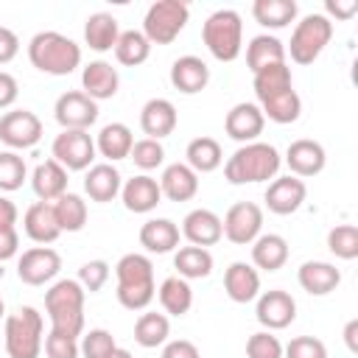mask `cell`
<instances>
[{
    "mask_svg": "<svg viewBox=\"0 0 358 358\" xmlns=\"http://www.w3.org/2000/svg\"><path fill=\"white\" fill-rule=\"evenodd\" d=\"M255 316L266 330H285L296 319V299L282 288L263 291L257 294Z\"/></svg>",
    "mask_w": 358,
    "mask_h": 358,
    "instance_id": "5bb4252c",
    "label": "cell"
},
{
    "mask_svg": "<svg viewBox=\"0 0 358 358\" xmlns=\"http://www.w3.org/2000/svg\"><path fill=\"white\" fill-rule=\"evenodd\" d=\"M115 336L103 327H95L90 333H84V338L78 341V350H81V358H106L112 350H115Z\"/></svg>",
    "mask_w": 358,
    "mask_h": 358,
    "instance_id": "bcb514c9",
    "label": "cell"
},
{
    "mask_svg": "<svg viewBox=\"0 0 358 358\" xmlns=\"http://www.w3.org/2000/svg\"><path fill=\"white\" fill-rule=\"evenodd\" d=\"M76 280L81 282L84 291L95 294V291H101V288L106 285V280H109V263H106V260H87V263L78 268V277H76Z\"/></svg>",
    "mask_w": 358,
    "mask_h": 358,
    "instance_id": "f907efd6",
    "label": "cell"
},
{
    "mask_svg": "<svg viewBox=\"0 0 358 358\" xmlns=\"http://www.w3.org/2000/svg\"><path fill=\"white\" fill-rule=\"evenodd\" d=\"M201 39L213 59L218 62H235L243 50V22L235 8H218L213 11L201 25Z\"/></svg>",
    "mask_w": 358,
    "mask_h": 358,
    "instance_id": "8992f818",
    "label": "cell"
},
{
    "mask_svg": "<svg viewBox=\"0 0 358 358\" xmlns=\"http://www.w3.org/2000/svg\"><path fill=\"white\" fill-rule=\"evenodd\" d=\"M3 341L8 358H39L45 341V319L36 308L22 305L14 313H6Z\"/></svg>",
    "mask_w": 358,
    "mask_h": 358,
    "instance_id": "5b68a950",
    "label": "cell"
},
{
    "mask_svg": "<svg viewBox=\"0 0 358 358\" xmlns=\"http://www.w3.org/2000/svg\"><path fill=\"white\" fill-rule=\"evenodd\" d=\"M176 123H179V115L168 98H151L140 109V129L151 140H162V137L173 134Z\"/></svg>",
    "mask_w": 358,
    "mask_h": 358,
    "instance_id": "d6986e66",
    "label": "cell"
},
{
    "mask_svg": "<svg viewBox=\"0 0 358 358\" xmlns=\"http://www.w3.org/2000/svg\"><path fill=\"white\" fill-rule=\"evenodd\" d=\"M257 106H260V112H263V117H266V120H274V123L285 126V123L299 120L302 98H299V95H296V90L291 87V90H285V92H277V95H271V98L260 101Z\"/></svg>",
    "mask_w": 358,
    "mask_h": 358,
    "instance_id": "ab89813d",
    "label": "cell"
},
{
    "mask_svg": "<svg viewBox=\"0 0 358 358\" xmlns=\"http://www.w3.org/2000/svg\"><path fill=\"white\" fill-rule=\"evenodd\" d=\"M179 227L171 218H148L140 227V246L151 255H168L179 249Z\"/></svg>",
    "mask_w": 358,
    "mask_h": 358,
    "instance_id": "f546056e",
    "label": "cell"
},
{
    "mask_svg": "<svg viewBox=\"0 0 358 358\" xmlns=\"http://www.w3.org/2000/svg\"><path fill=\"white\" fill-rule=\"evenodd\" d=\"M288 241L277 232H260L252 241V266L260 271H280L288 263Z\"/></svg>",
    "mask_w": 358,
    "mask_h": 358,
    "instance_id": "4316f807",
    "label": "cell"
},
{
    "mask_svg": "<svg viewBox=\"0 0 358 358\" xmlns=\"http://www.w3.org/2000/svg\"><path fill=\"white\" fill-rule=\"evenodd\" d=\"M53 213H56V221H59V229L62 232H78L84 229L87 224V201L78 196V193H64L53 201Z\"/></svg>",
    "mask_w": 358,
    "mask_h": 358,
    "instance_id": "60d3db41",
    "label": "cell"
},
{
    "mask_svg": "<svg viewBox=\"0 0 358 358\" xmlns=\"http://www.w3.org/2000/svg\"><path fill=\"white\" fill-rule=\"evenodd\" d=\"M131 145H134V134L126 123H106L98 137H95V151L106 159V162H117V159H126L131 154Z\"/></svg>",
    "mask_w": 358,
    "mask_h": 358,
    "instance_id": "4dcf8cb0",
    "label": "cell"
},
{
    "mask_svg": "<svg viewBox=\"0 0 358 358\" xmlns=\"http://www.w3.org/2000/svg\"><path fill=\"white\" fill-rule=\"evenodd\" d=\"M106 358H134V355H131L129 350H123V347H115V350H112Z\"/></svg>",
    "mask_w": 358,
    "mask_h": 358,
    "instance_id": "91938a15",
    "label": "cell"
},
{
    "mask_svg": "<svg viewBox=\"0 0 358 358\" xmlns=\"http://www.w3.org/2000/svg\"><path fill=\"white\" fill-rule=\"evenodd\" d=\"M285 358H327V347L316 336H296L282 347Z\"/></svg>",
    "mask_w": 358,
    "mask_h": 358,
    "instance_id": "681fc988",
    "label": "cell"
},
{
    "mask_svg": "<svg viewBox=\"0 0 358 358\" xmlns=\"http://www.w3.org/2000/svg\"><path fill=\"white\" fill-rule=\"evenodd\" d=\"M28 59L39 73L70 76L81 64V48L59 31H39L28 42Z\"/></svg>",
    "mask_w": 358,
    "mask_h": 358,
    "instance_id": "277c9868",
    "label": "cell"
},
{
    "mask_svg": "<svg viewBox=\"0 0 358 358\" xmlns=\"http://www.w3.org/2000/svg\"><path fill=\"white\" fill-rule=\"evenodd\" d=\"M324 8H327V20L330 17H336V20H350L355 11H358V0H327L324 3Z\"/></svg>",
    "mask_w": 358,
    "mask_h": 358,
    "instance_id": "9f6ffc18",
    "label": "cell"
},
{
    "mask_svg": "<svg viewBox=\"0 0 358 358\" xmlns=\"http://www.w3.org/2000/svg\"><path fill=\"white\" fill-rule=\"evenodd\" d=\"M20 252V235L17 227H0V263L11 260Z\"/></svg>",
    "mask_w": 358,
    "mask_h": 358,
    "instance_id": "db71d44e",
    "label": "cell"
},
{
    "mask_svg": "<svg viewBox=\"0 0 358 358\" xmlns=\"http://www.w3.org/2000/svg\"><path fill=\"white\" fill-rule=\"evenodd\" d=\"M17 95H20V84H17V78H14L11 73L0 70V109H8V106L17 101Z\"/></svg>",
    "mask_w": 358,
    "mask_h": 358,
    "instance_id": "11a10c76",
    "label": "cell"
},
{
    "mask_svg": "<svg viewBox=\"0 0 358 358\" xmlns=\"http://www.w3.org/2000/svg\"><path fill=\"white\" fill-rule=\"evenodd\" d=\"M22 229H25V235H28L34 243H39V246L53 243V241L62 235L59 221H56V213H53V204H48V201H34V204L25 210V215H22Z\"/></svg>",
    "mask_w": 358,
    "mask_h": 358,
    "instance_id": "484cf974",
    "label": "cell"
},
{
    "mask_svg": "<svg viewBox=\"0 0 358 358\" xmlns=\"http://www.w3.org/2000/svg\"><path fill=\"white\" fill-rule=\"evenodd\" d=\"M171 84H173V90L185 92V95L201 92L210 84V67H207V62L199 59V56H193V53L179 56L171 64Z\"/></svg>",
    "mask_w": 358,
    "mask_h": 358,
    "instance_id": "603a6c76",
    "label": "cell"
},
{
    "mask_svg": "<svg viewBox=\"0 0 358 358\" xmlns=\"http://www.w3.org/2000/svg\"><path fill=\"white\" fill-rule=\"evenodd\" d=\"M117 87H120V73H117V67H112L103 59H95L81 70V92L90 95L95 103L115 98Z\"/></svg>",
    "mask_w": 358,
    "mask_h": 358,
    "instance_id": "ac0fdd59",
    "label": "cell"
},
{
    "mask_svg": "<svg viewBox=\"0 0 358 358\" xmlns=\"http://www.w3.org/2000/svg\"><path fill=\"white\" fill-rule=\"evenodd\" d=\"M296 280L302 285V291H308L310 296H327L330 291H336L341 285V271L333 263L324 260H308L299 266Z\"/></svg>",
    "mask_w": 358,
    "mask_h": 358,
    "instance_id": "83f0119b",
    "label": "cell"
},
{
    "mask_svg": "<svg viewBox=\"0 0 358 358\" xmlns=\"http://www.w3.org/2000/svg\"><path fill=\"white\" fill-rule=\"evenodd\" d=\"M6 322V302H3V296H0V324Z\"/></svg>",
    "mask_w": 358,
    "mask_h": 358,
    "instance_id": "94428289",
    "label": "cell"
},
{
    "mask_svg": "<svg viewBox=\"0 0 358 358\" xmlns=\"http://www.w3.org/2000/svg\"><path fill=\"white\" fill-rule=\"evenodd\" d=\"M246 358H282V341L271 330H257L246 338Z\"/></svg>",
    "mask_w": 358,
    "mask_h": 358,
    "instance_id": "7dc6e473",
    "label": "cell"
},
{
    "mask_svg": "<svg viewBox=\"0 0 358 358\" xmlns=\"http://www.w3.org/2000/svg\"><path fill=\"white\" fill-rule=\"evenodd\" d=\"M280 62H285V45L277 36L257 34V36L249 39V45H246V67L252 73H257V70H263L268 64H280Z\"/></svg>",
    "mask_w": 358,
    "mask_h": 358,
    "instance_id": "e575fe53",
    "label": "cell"
},
{
    "mask_svg": "<svg viewBox=\"0 0 358 358\" xmlns=\"http://www.w3.org/2000/svg\"><path fill=\"white\" fill-rule=\"evenodd\" d=\"M62 268V255L50 246H31L17 260V277L25 285H45Z\"/></svg>",
    "mask_w": 358,
    "mask_h": 358,
    "instance_id": "4fadbf2b",
    "label": "cell"
},
{
    "mask_svg": "<svg viewBox=\"0 0 358 358\" xmlns=\"http://www.w3.org/2000/svg\"><path fill=\"white\" fill-rule=\"evenodd\" d=\"M120 199H123V207L129 213H151L162 201V190H159V182L154 176L137 173V176L123 182Z\"/></svg>",
    "mask_w": 358,
    "mask_h": 358,
    "instance_id": "ffe728a7",
    "label": "cell"
},
{
    "mask_svg": "<svg viewBox=\"0 0 358 358\" xmlns=\"http://www.w3.org/2000/svg\"><path fill=\"white\" fill-rule=\"evenodd\" d=\"M305 196H308V187L299 176H274L263 193V201L268 207V213L274 215H291L296 213L302 204H305Z\"/></svg>",
    "mask_w": 358,
    "mask_h": 358,
    "instance_id": "9a60e30c",
    "label": "cell"
},
{
    "mask_svg": "<svg viewBox=\"0 0 358 358\" xmlns=\"http://www.w3.org/2000/svg\"><path fill=\"white\" fill-rule=\"evenodd\" d=\"M282 165L280 151L271 143L255 140L241 145L227 162H224V176L229 185H255V182H268L277 176Z\"/></svg>",
    "mask_w": 358,
    "mask_h": 358,
    "instance_id": "7a4b0ae2",
    "label": "cell"
},
{
    "mask_svg": "<svg viewBox=\"0 0 358 358\" xmlns=\"http://www.w3.org/2000/svg\"><path fill=\"white\" fill-rule=\"evenodd\" d=\"M39 140H42V120L31 109H11L0 115V143H6L8 151L34 148Z\"/></svg>",
    "mask_w": 358,
    "mask_h": 358,
    "instance_id": "8fae6325",
    "label": "cell"
},
{
    "mask_svg": "<svg viewBox=\"0 0 358 358\" xmlns=\"http://www.w3.org/2000/svg\"><path fill=\"white\" fill-rule=\"evenodd\" d=\"M159 358H201L199 347L187 338H173V341H165L162 347V355Z\"/></svg>",
    "mask_w": 358,
    "mask_h": 358,
    "instance_id": "816d5d0a",
    "label": "cell"
},
{
    "mask_svg": "<svg viewBox=\"0 0 358 358\" xmlns=\"http://www.w3.org/2000/svg\"><path fill=\"white\" fill-rule=\"evenodd\" d=\"M84 299L87 291L78 280H56L45 291V310L50 319V330L78 338L84 333Z\"/></svg>",
    "mask_w": 358,
    "mask_h": 358,
    "instance_id": "3957f363",
    "label": "cell"
},
{
    "mask_svg": "<svg viewBox=\"0 0 358 358\" xmlns=\"http://www.w3.org/2000/svg\"><path fill=\"white\" fill-rule=\"evenodd\" d=\"M224 162V151L221 143L215 137H193L185 148V165H190L196 173H210L215 168H221Z\"/></svg>",
    "mask_w": 358,
    "mask_h": 358,
    "instance_id": "d6a6232c",
    "label": "cell"
},
{
    "mask_svg": "<svg viewBox=\"0 0 358 358\" xmlns=\"http://www.w3.org/2000/svg\"><path fill=\"white\" fill-rule=\"evenodd\" d=\"M190 8L182 0H157L143 17V36L151 45H171L187 25Z\"/></svg>",
    "mask_w": 358,
    "mask_h": 358,
    "instance_id": "ba28073f",
    "label": "cell"
},
{
    "mask_svg": "<svg viewBox=\"0 0 358 358\" xmlns=\"http://www.w3.org/2000/svg\"><path fill=\"white\" fill-rule=\"evenodd\" d=\"M17 207L14 201H8L6 196H0V227H14L17 224Z\"/></svg>",
    "mask_w": 358,
    "mask_h": 358,
    "instance_id": "6f0895ef",
    "label": "cell"
},
{
    "mask_svg": "<svg viewBox=\"0 0 358 358\" xmlns=\"http://www.w3.org/2000/svg\"><path fill=\"white\" fill-rule=\"evenodd\" d=\"M120 36V25L109 11H95L87 17L84 22V42L90 45V50L95 53H106L115 50V42Z\"/></svg>",
    "mask_w": 358,
    "mask_h": 358,
    "instance_id": "1f68e13d",
    "label": "cell"
},
{
    "mask_svg": "<svg viewBox=\"0 0 358 358\" xmlns=\"http://www.w3.org/2000/svg\"><path fill=\"white\" fill-rule=\"evenodd\" d=\"M224 238L235 246H252V241L263 232V207L255 201H238L221 218Z\"/></svg>",
    "mask_w": 358,
    "mask_h": 358,
    "instance_id": "30bf717a",
    "label": "cell"
},
{
    "mask_svg": "<svg viewBox=\"0 0 358 358\" xmlns=\"http://www.w3.org/2000/svg\"><path fill=\"white\" fill-rule=\"evenodd\" d=\"M327 249L338 260H355L358 257V227L355 224H336L327 232Z\"/></svg>",
    "mask_w": 358,
    "mask_h": 358,
    "instance_id": "ee69618b",
    "label": "cell"
},
{
    "mask_svg": "<svg viewBox=\"0 0 358 358\" xmlns=\"http://www.w3.org/2000/svg\"><path fill=\"white\" fill-rule=\"evenodd\" d=\"M42 350H45L48 358H81L78 338L64 336V333H56V330H48V336L42 341Z\"/></svg>",
    "mask_w": 358,
    "mask_h": 358,
    "instance_id": "c3c4849f",
    "label": "cell"
},
{
    "mask_svg": "<svg viewBox=\"0 0 358 358\" xmlns=\"http://www.w3.org/2000/svg\"><path fill=\"white\" fill-rule=\"evenodd\" d=\"M252 76H255V78H252V87H255L257 103L266 101V98H271V95H277V92H285V90L294 87L291 67H288L285 62L268 64V67H263V70H257V73H252Z\"/></svg>",
    "mask_w": 358,
    "mask_h": 358,
    "instance_id": "74e56055",
    "label": "cell"
},
{
    "mask_svg": "<svg viewBox=\"0 0 358 358\" xmlns=\"http://www.w3.org/2000/svg\"><path fill=\"white\" fill-rule=\"evenodd\" d=\"M263 126H266V117H263L260 106H257V103H249V101L235 103V106L227 112V117H224L227 134H229L232 140L243 143V145H246V143H255V140L263 134Z\"/></svg>",
    "mask_w": 358,
    "mask_h": 358,
    "instance_id": "e0dca14e",
    "label": "cell"
},
{
    "mask_svg": "<svg viewBox=\"0 0 358 358\" xmlns=\"http://www.w3.org/2000/svg\"><path fill=\"white\" fill-rule=\"evenodd\" d=\"M53 117L62 129H78V131H90V126L98 120V103L84 95L81 90H67L56 98L53 106Z\"/></svg>",
    "mask_w": 358,
    "mask_h": 358,
    "instance_id": "7c38bea8",
    "label": "cell"
},
{
    "mask_svg": "<svg viewBox=\"0 0 358 358\" xmlns=\"http://www.w3.org/2000/svg\"><path fill=\"white\" fill-rule=\"evenodd\" d=\"M50 154L64 171H87L90 165H95L98 151H95V140L90 131L62 129V134H56L50 145Z\"/></svg>",
    "mask_w": 358,
    "mask_h": 358,
    "instance_id": "9c48e42d",
    "label": "cell"
},
{
    "mask_svg": "<svg viewBox=\"0 0 358 358\" xmlns=\"http://www.w3.org/2000/svg\"><path fill=\"white\" fill-rule=\"evenodd\" d=\"M173 268H176V277H182V280L210 277V271H213V255L204 246H193V243L190 246H182L173 255Z\"/></svg>",
    "mask_w": 358,
    "mask_h": 358,
    "instance_id": "d590c367",
    "label": "cell"
},
{
    "mask_svg": "<svg viewBox=\"0 0 358 358\" xmlns=\"http://www.w3.org/2000/svg\"><path fill=\"white\" fill-rule=\"evenodd\" d=\"M330 39H333V20H327L324 14H308L294 25L285 56L291 53V62L296 64H313L322 56V50L330 45Z\"/></svg>",
    "mask_w": 358,
    "mask_h": 358,
    "instance_id": "52a82bcc",
    "label": "cell"
},
{
    "mask_svg": "<svg viewBox=\"0 0 358 358\" xmlns=\"http://www.w3.org/2000/svg\"><path fill=\"white\" fill-rule=\"evenodd\" d=\"M157 182H159L162 196L171 199V201H190L199 193V173L185 162L165 165V171Z\"/></svg>",
    "mask_w": 358,
    "mask_h": 358,
    "instance_id": "d4e9b609",
    "label": "cell"
},
{
    "mask_svg": "<svg viewBox=\"0 0 358 358\" xmlns=\"http://www.w3.org/2000/svg\"><path fill=\"white\" fill-rule=\"evenodd\" d=\"M17 53H20V36L11 28L0 25V64H8Z\"/></svg>",
    "mask_w": 358,
    "mask_h": 358,
    "instance_id": "f5cc1de1",
    "label": "cell"
},
{
    "mask_svg": "<svg viewBox=\"0 0 358 358\" xmlns=\"http://www.w3.org/2000/svg\"><path fill=\"white\" fill-rule=\"evenodd\" d=\"M252 17L271 31H280L296 20V3L294 0H255Z\"/></svg>",
    "mask_w": 358,
    "mask_h": 358,
    "instance_id": "8d00e7d4",
    "label": "cell"
},
{
    "mask_svg": "<svg viewBox=\"0 0 358 358\" xmlns=\"http://www.w3.org/2000/svg\"><path fill=\"white\" fill-rule=\"evenodd\" d=\"M344 344L350 352H358V319H350L344 324Z\"/></svg>",
    "mask_w": 358,
    "mask_h": 358,
    "instance_id": "680465c9",
    "label": "cell"
},
{
    "mask_svg": "<svg viewBox=\"0 0 358 358\" xmlns=\"http://www.w3.org/2000/svg\"><path fill=\"white\" fill-rule=\"evenodd\" d=\"M28 179V165L20 157V151H0V190L14 193Z\"/></svg>",
    "mask_w": 358,
    "mask_h": 358,
    "instance_id": "7bdbcfd3",
    "label": "cell"
},
{
    "mask_svg": "<svg viewBox=\"0 0 358 358\" xmlns=\"http://www.w3.org/2000/svg\"><path fill=\"white\" fill-rule=\"evenodd\" d=\"M151 56V42L143 36V31H120L115 42V59L126 67H137Z\"/></svg>",
    "mask_w": 358,
    "mask_h": 358,
    "instance_id": "b9f144b4",
    "label": "cell"
},
{
    "mask_svg": "<svg viewBox=\"0 0 358 358\" xmlns=\"http://www.w3.org/2000/svg\"><path fill=\"white\" fill-rule=\"evenodd\" d=\"M324 162H327V154H324V145L319 140H310V137H299L288 145L285 151V165L291 168V176H299V179H308V176H316L324 171Z\"/></svg>",
    "mask_w": 358,
    "mask_h": 358,
    "instance_id": "2e32d148",
    "label": "cell"
},
{
    "mask_svg": "<svg viewBox=\"0 0 358 358\" xmlns=\"http://www.w3.org/2000/svg\"><path fill=\"white\" fill-rule=\"evenodd\" d=\"M171 336V322L165 313H157V310H145L137 316L134 322V341L145 350H154L159 344H165Z\"/></svg>",
    "mask_w": 358,
    "mask_h": 358,
    "instance_id": "f35d334b",
    "label": "cell"
},
{
    "mask_svg": "<svg viewBox=\"0 0 358 358\" xmlns=\"http://www.w3.org/2000/svg\"><path fill=\"white\" fill-rule=\"evenodd\" d=\"M115 277H117V302L126 310H145L154 296H157V282H154V263L148 255L129 252L115 263Z\"/></svg>",
    "mask_w": 358,
    "mask_h": 358,
    "instance_id": "6da1fadb",
    "label": "cell"
},
{
    "mask_svg": "<svg viewBox=\"0 0 358 358\" xmlns=\"http://www.w3.org/2000/svg\"><path fill=\"white\" fill-rule=\"evenodd\" d=\"M182 235L193 243V246H215L221 238H224V229H221V215H215L213 210L207 207H196L185 215L182 221Z\"/></svg>",
    "mask_w": 358,
    "mask_h": 358,
    "instance_id": "44dd1931",
    "label": "cell"
},
{
    "mask_svg": "<svg viewBox=\"0 0 358 358\" xmlns=\"http://www.w3.org/2000/svg\"><path fill=\"white\" fill-rule=\"evenodd\" d=\"M224 291L238 305H246V302L257 299V294H260V274H257V268L252 263L235 260L224 271Z\"/></svg>",
    "mask_w": 358,
    "mask_h": 358,
    "instance_id": "cb8c5ba5",
    "label": "cell"
},
{
    "mask_svg": "<svg viewBox=\"0 0 358 358\" xmlns=\"http://www.w3.org/2000/svg\"><path fill=\"white\" fill-rule=\"evenodd\" d=\"M157 296H159V305L165 310V316H185L190 308H193V288L187 280L182 277H165L157 288Z\"/></svg>",
    "mask_w": 358,
    "mask_h": 358,
    "instance_id": "836d02e7",
    "label": "cell"
},
{
    "mask_svg": "<svg viewBox=\"0 0 358 358\" xmlns=\"http://www.w3.org/2000/svg\"><path fill=\"white\" fill-rule=\"evenodd\" d=\"M129 159H131L140 171H154V168H159V165H162V159H165V148H162V143H159V140L143 137V140H134Z\"/></svg>",
    "mask_w": 358,
    "mask_h": 358,
    "instance_id": "f6af8a7d",
    "label": "cell"
},
{
    "mask_svg": "<svg viewBox=\"0 0 358 358\" xmlns=\"http://www.w3.org/2000/svg\"><path fill=\"white\" fill-rule=\"evenodd\" d=\"M31 187H34V193H36L39 201L53 204L59 196L67 193V171L50 157V159L39 162V165L34 168V173H31Z\"/></svg>",
    "mask_w": 358,
    "mask_h": 358,
    "instance_id": "f1b7e54d",
    "label": "cell"
},
{
    "mask_svg": "<svg viewBox=\"0 0 358 358\" xmlns=\"http://www.w3.org/2000/svg\"><path fill=\"white\" fill-rule=\"evenodd\" d=\"M120 187H123L120 171L112 162H95L84 173V193L92 201H98V204H106V201L117 199L120 196Z\"/></svg>",
    "mask_w": 358,
    "mask_h": 358,
    "instance_id": "7402d4cb",
    "label": "cell"
}]
</instances>
